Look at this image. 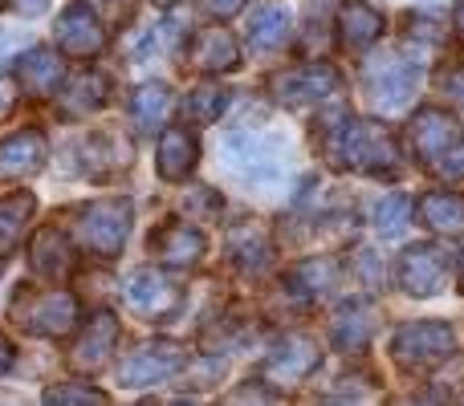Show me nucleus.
Returning <instances> with one entry per match:
<instances>
[{"label": "nucleus", "mask_w": 464, "mask_h": 406, "mask_svg": "<svg viewBox=\"0 0 464 406\" xmlns=\"http://www.w3.org/2000/svg\"><path fill=\"white\" fill-rule=\"evenodd\" d=\"M314 143L334 171H354L371 179H395L400 146L392 130L375 118H354L351 110H326L314 122Z\"/></svg>", "instance_id": "1"}, {"label": "nucleus", "mask_w": 464, "mask_h": 406, "mask_svg": "<svg viewBox=\"0 0 464 406\" xmlns=\"http://www.w3.org/2000/svg\"><path fill=\"white\" fill-rule=\"evenodd\" d=\"M130 223H135L130 200H94L73 215V244L98 260H114L127 248Z\"/></svg>", "instance_id": "2"}, {"label": "nucleus", "mask_w": 464, "mask_h": 406, "mask_svg": "<svg viewBox=\"0 0 464 406\" xmlns=\"http://www.w3.org/2000/svg\"><path fill=\"white\" fill-rule=\"evenodd\" d=\"M362 90H367L375 110L383 114L408 110L420 90V61H411L400 49H383V53L367 57V65H362Z\"/></svg>", "instance_id": "3"}, {"label": "nucleus", "mask_w": 464, "mask_h": 406, "mask_svg": "<svg viewBox=\"0 0 464 406\" xmlns=\"http://www.w3.org/2000/svg\"><path fill=\"white\" fill-rule=\"evenodd\" d=\"M13 313L16 326L37 337H70L78 326V297L65 288H21Z\"/></svg>", "instance_id": "4"}, {"label": "nucleus", "mask_w": 464, "mask_h": 406, "mask_svg": "<svg viewBox=\"0 0 464 406\" xmlns=\"http://www.w3.org/2000/svg\"><path fill=\"white\" fill-rule=\"evenodd\" d=\"M457 350V334L449 321H408L392 337V358L403 370H432Z\"/></svg>", "instance_id": "5"}, {"label": "nucleus", "mask_w": 464, "mask_h": 406, "mask_svg": "<svg viewBox=\"0 0 464 406\" xmlns=\"http://www.w3.org/2000/svg\"><path fill=\"white\" fill-rule=\"evenodd\" d=\"M338 70L330 61H305L294 65V70H281L277 78L269 81V94L277 106H289V110H305V106L326 102L338 90Z\"/></svg>", "instance_id": "6"}, {"label": "nucleus", "mask_w": 464, "mask_h": 406, "mask_svg": "<svg viewBox=\"0 0 464 406\" xmlns=\"http://www.w3.org/2000/svg\"><path fill=\"white\" fill-rule=\"evenodd\" d=\"M122 297L135 309V317L143 321H171L184 309V285L155 269H135L122 285Z\"/></svg>", "instance_id": "7"}, {"label": "nucleus", "mask_w": 464, "mask_h": 406, "mask_svg": "<svg viewBox=\"0 0 464 406\" xmlns=\"http://www.w3.org/2000/svg\"><path fill=\"white\" fill-rule=\"evenodd\" d=\"M184 366V350L171 342H143L119 362V382L127 391H143V386L168 382L176 370Z\"/></svg>", "instance_id": "8"}, {"label": "nucleus", "mask_w": 464, "mask_h": 406, "mask_svg": "<svg viewBox=\"0 0 464 406\" xmlns=\"http://www.w3.org/2000/svg\"><path fill=\"white\" fill-rule=\"evenodd\" d=\"M452 260L440 244H416L400 256V288L408 297H436L449 288Z\"/></svg>", "instance_id": "9"}, {"label": "nucleus", "mask_w": 464, "mask_h": 406, "mask_svg": "<svg viewBox=\"0 0 464 406\" xmlns=\"http://www.w3.org/2000/svg\"><path fill=\"white\" fill-rule=\"evenodd\" d=\"M408 143H411V155L424 167H436L452 146L464 143V127L457 114H449V110H420L408 127Z\"/></svg>", "instance_id": "10"}, {"label": "nucleus", "mask_w": 464, "mask_h": 406, "mask_svg": "<svg viewBox=\"0 0 464 406\" xmlns=\"http://www.w3.org/2000/svg\"><path fill=\"white\" fill-rule=\"evenodd\" d=\"M322 366V345L305 334H294L285 342L273 345V354L265 358V382L269 386H297Z\"/></svg>", "instance_id": "11"}, {"label": "nucleus", "mask_w": 464, "mask_h": 406, "mask_svg": "<svg viewBox=\"0 0 464 406\" xmlns=\"http://www.w3.org/2000/svg\"><path fill=\"white\" fill-rule=\"evenodd\" d=\"M53 41H57L62 53L90 61V57H98L106 49V24L90 5H70L62 16H57Z\"/></svg>", "instance_id": "12"}, {"label": "nucleus", "mask_w": 464, "mask_h": 406, "mask_svg": "<svg viewBox=\"0 0 464 406\" xmlns=\"http://www.w3.org/2000/svg\"><path fill=\"white\" fill-rule=\"evenodd\" d=\"M114 342H119V317L111 309H94L86 321H82L78 337L70 345V362L78 370H102L114 354Z\"/></svg>", "instance_id": "13"}, {"label": "nucleus", "mask_w": 464, "mask_h": 406, "mask_svg": "<svg viewBox=\"0 0 464 406\" xmlns=\"http://www.w3.org/2000/svg\"><path fill=\"white\" fill-rule=\"evenodd\" d=\"M204 248H208L204 244V231L192 228V223H184V220L163 223V228L151 236V256L171 272L196 269V264L204 260Z\"/></svg>", "instance_id": "14"}, {"label": "nucleus", "mask_w": 464, "mask_h": 406, "mask_svg": "<svg viewBox=\"0 0 464 406\" xmlns=\"http://www.w3.org/2000/svg\"><path fill=\"white\" fill-rule=\"evenodd\" d=\"M16 90H24L29 98H53L65 86V61L53 49H24L13 65Z\"/></svg>", "instance_id": "15"}, {"label": "nucleus", "mask_w": 464, "mask_h": 406, "mask_svg": "<svg viewBox=\"0 0 464 406\" xmlns=\"http://www.w3.org/2000/svg\"><path fill=\"white\" fill-rule=\"evenodd\" d=\"M334 21H338V45L351 49V53L375 49L379 37H383V29H387L383 13H379L375 5H367V0H343Z\"/></svg>", "instance_id": "16"}, {"label": "nucleus", "mask_w": 464, "mask_h": 406, "mask_svg": "<svg viewBox=\"0 0 464 406\" xmlns=\"http://www.w3.org/2000/svg\"><path fill=\"white\" fill-rule=\"evenodd\" d=\"M73 163L86 171L90 179H106L130 163V146L122 143L114 130H94L82 143H73Z\"/></svg>", "instance_id": "17"}, {"label": "nucleus", "mask_w": 464, "mask_h": 406, "mask_svg": "<svg viewBox=\"0 0 464 406\" xmlns=\"http://www.w3.org/2000/svg\"><path fill=\"white\" fill-rule=\"evenodd\" d=\"M196 163H200V138L188 127L163 130L160 146H155V171H160V179L179 184V179H188L196 171Z\"/></svg>", "instance_id": "18"}, {"label": "nucleus", "mask_w": 464, "mask_h": 406, "mask_svg": "<svg viewBox=\"0 0 464 406\" xmlns=\"http://www.w3.org/2000/svg\"><path fill=\"white\" fill-rule=\"evenodd\" d=\"M111 90H114V81L106 78L102 70H86V73H78L73 81H65V86L57 90V110H62V118L94 114L111 102Z\"/></svg>", "instance_id": "19"}, {"label": "nucleus", "mask_w": 464, "mask_h": 406, "mask_svg": "<svg viewBox=\"0 0 464 406\" xmlns=\"http://www.w3.org/2000/svg\"><path fill=\"white\" fill-rule=\"evenodd\" d=\"M289 29H294V16H289L285 0H261L245 21V37L256 53H273V49H281L289 41Z\"/></svg>", "instance_id": "20"}, {"label": "nucleus", "mask_w": 464, "mask_h": 406, "mask_svg": "<svg viewBox=\"0 0 464 406\" xmlns=\"http://www.w3.org/2000/svg\"><path fill=\"white\" fill-rule=\"evenodd\" d=\"M188 61L200 73H228L240 65V49L237 37L225 29V24H208L204 33H196V41L188 45Z\"/></svg>", "instance_id": "21"}, {"label": "nucleus", "mask_w": 464, "mask_h": 406, "mask_svg": "<svg viewBox=\"0 0 464 406\" xmlns=\"http://www.w3.org/2000/svg\"><path fill=\"white\" fill-rule=\"evenodd\" d=\"M49 155V143L45 135H41L37 127L29 130H16L13 138H5L0 143V179H29L41 171V163H45Z\"/></svg>", "instance_id": "22"}, {"label": "nucleus", "mask_w": 464, "mask_h": 406, "mask_svg": "<svg viewBox=\"0 0 464 406\" xmlns=\"http://www.w3.org/2000/svg\"><path fill=\"white\" fill-rule=\"evenodd\" d=\"M330 337H334L338 350L362 354L371 345V337H375V309L362 301L343 305V309L334 313V321H330Z\"/></svg>", "instance_id": "23"}, {"label": "nucleus", "mask_w": 464, "mask_h": 406, "mask_svg": "<svg viewBox=\"0 0 464 406\" xmlns=\"http://www.w3.org/2000/svg\"><path fill=\"white\" fill-rule=\"evenodd\" d=\"M171 106H176V94H171L168 81H143L130 94V122H135L139 135H155L168 122Z\"/></svg>", "instance_id": "24"}, {"label": "nucleus", "mask_w": 464, "mask_h": 406, "mask_svg": "<svg viewBox=\"0 0 464 406\" xmlns=\"http://www.w3.org/2000/svg\"><path fill=\"white\" fill-rule=\"evenodd\" d=\"M29 264L41 277L65 280L73 272V244H65V236L57 228H41L29 244Z\"/></svg>", "instance_id": "25"}, {"label": "nucleus", "mask_w": 464, "mask_h": 406, "mask_svg": "<svg viewBox=\"0 0 464 406\" xmlns=\"http://www.w3.org/2000/svg\"><path fill=\"white\" fill-rule=\"evenodd\" d=\"M228 260L237 264L240 272L248 277H261L265 269L273 264V244L256 223H240V228L228 231Z\"/></svg>", "instance_id": "26"}, {"label": "nucleus", "mask_w": 464, "mask_h": 406, "mask_svg": "<svg viewBox=\"0 0 464 406\" xmlns=\"http://www.w3.org/2000/svg\"><path fill=\"white\" fill-rule=\"evenodd\" d=\"M420 220L440 236H460L464 231V200L457 192H428L420 200Z\"/></svg>", "instance_id": "27"}, {"label": "nucleus", "mask_w": 464, "mask_h": 406, "mask_svg": "<svg viewBox=\"0 0 464 406\" xmlns=\"http://www.w3.org/2000/svg\"><path fill=\"white\" fill-rule=\"evenodd\" d=\"M338 272H343V269H338L334 256H318V260L297 264L294 277H289V285H294L305 301H318V297H326L330 288L338 285Z\"/></svg>", "instance_id": "28"}, {"label": "nucleus", "mask_w": 464, "mask_h": 406, "mask_svg": "<svg viewBox=\"0 0 464 406\" xmlns=\"http://www.w3.org/2000/svg\"><path fill=\"white\" fill-rule=\"evenodd\" d=\"M33 207H37V200H33L29 192L0 195V252H8V248L24 236V228H29V220H33Z\"/></svg>", "instance_id": "29"}, {"label": "nucleus", "mask_w": 464, "mask_h": 406, "mask_svg": "<svg viewBox=\"0 0 464 406\" xmlns=\"http://www.w3.org/2000/svg\"><path fill=\"white\" fill-rule=\"evenodd\" d=\"M411 203L403 192H392V195H383V200L375 203V228H379V236H403L408 231V223H411Z\"/></svg>", "instance_id": "30"}, {"label": "nucleus", "mask_w": 464, "mask_h": 406, "mask_svg": "<svg viewBox=\"0 0 464 406\" xmlns=\"http://www.w3.org/2000/svg\"><path fill=\"white\" fill-rule=\"evenodd\" d=\"M228 106V90L225 86H196L192 94L184 98V110L192 122H217Z\"/></svg>", "instance_id": "31"}, {"label": "nucleus", "mask_w": 464, "mask_h": 406, "mask_svg": "<svg viewBox=\"0 0 464 406\" xmlns=\"http://www.w3.org/2000/svg\"><path fill=\"white\" fill-rule=\"evenodd\" d=\"M41 402H45V406H111V399H106L102 391H94V386H86V382H57V386H45Z\"/></svg>", "instance_id": "32"}, {"label": "nucleus", "mask_w": 464, "mask_h": 406, "mask_svg": "<svg viewBox=\"0 0 464 406\" xmlns=\"http://www.w3.org/2000/svg\"><path fill=\"white\" fill-rule=\"evenodd\" d=\"M225 406H277V394L269 391V382H261V378H248V382H240L237 391L228 394Z\"/></svg>", "instance_id": "33"}, {"label": "nucleus", "mask_w": 464, "mask_h": 406, "mask_svg": "<svg viewBox=\"0 0 464 406\" xmlns=\"http://www.w3.org/2000/svg\"><path fill=\"white\" fill-rule=\"evenodd\" d=\"M432 175H440V179H464V143L460 146H452L449 155H444L436 167H428Z\"/></svg>", "instance_id": "34"}, {"label": "nucleus", "mask_w": 464, "mask_h": 406, "mask_svg": "<svg viewBox=\"0 0 464 406\" xmlns=\"http://www.w3.org/2000/svg\"><path fill=\"white\" fill-rule=\"evenodd\" d=\"M200 8L208 16H217V21H225V16H232V13H240V8H245V0H200Z\"/></svg>", "instance_id": "35"}, {"label": "nucleus", "mask_w": 464, "mask_h": 406, "mask_svg": "<svg viewBox=\"0 0 464 406\" xmlns=\"http://www.w3.org/2000/svg\"><path fill=\"white\" fill-rule=\"evenodd\" d=\"M8 8H13L16 16H45V8H49V0H5Z\"/></svg>", "instance_id": "36"}, {"label": "nucleus", "mask_w": 464, "mask_h": 406, "mask_svg": "<svg viewBox=\"0 0 464 406\" xmlns=\"http://www.w3.org/2000/svg\"><path fill=\"white\" fill-rule=\"evenodd\" d=\"M440 86H444V94H452V98H460L464 102V65H452V70L444 73Z\"/></svg>", "instance_id": "37"}, {"label": "nucleus", "mask_w": 464, "mask_h": 406, "mask_svg": "<svg viewBox=\"0 0 464 406\" xmlns=\"http://www.w3.org/2000/svg\"><path fill=\"white\" fill-rule=\"evenodd\" d=\"M13 102H16V81L0 73V118H5V114H13Z\"/></svg>", "instance_id": "38"}, {"label": "nucleus", "mask_w": 464, "mask_h": 406, "mask_svg": "<svg viewBox=\"0 0 464 406\" xmlns=\"http://www.w3.org/2000/svg\"><path fill=\"white\" fill-rule=\"evenodd\" d=\"M8 370H13V342L0 334V378H5Z\"/></svg>", "instance_id": "39"}, {"label": "nucleus", "mask_w": 464, "mask_h": 406, "mask_svg": "<svg viewBox=\"0 0 464 406\" xmlns=\"http://www.w3.org/2000/svg\"><path fill=\"white\" fill-rule=\"evenodd\" d=\"M452 29H457V37L464 41V0H457V8H452Z\"/></svg>", "instance_id": "40"}, {"label": "nucleus", "mask_w": 464, "mask_h": 406, "mask_svg": "<svg viewBox=\"0 0 464 406\" xmlns=\"http://www.w3.org/2000/svg\"><path fill=\"white\" fill-rule=\"evenodd\" d=\"M400 406H440V402H436V399H403Z\"/></svg>", "instance_id": "41"}, {"label": "nucleus", "mask_w": 464, "mask_h": 406, "mask_svg": "<svg viewBox=\"0 0 464 406\" xmlns=\"http://www.w3.org/2000/svg\"><path fill=\"white\" fill-rule=\"evenodd\" d=\"M151 5H160V8H171V5H176V0H151Z\"/></svg>", "instance_id": "42"}, {"label": "nucleus", "mask_w": 464, "mask_h": 406, "mask_svg": "<svg viewBox=\"0 0 464 406\" xmlns=\"http://www.w3.org/2000/svg\"><path fill=\"white\" fill-rule=\"evenodd\" d=\"M171 406H196V402H171Z\"/></svg>", "instance_id": "43"}, {"label": "nucleus", "mask_w": 464, "mask_h": 406, "mask_svg": "<svg viewBox=\"0 0 464 406\" xmlns=\"http://www.w3.org/2000/svg\"><path fill=\"white\" fill-rule=\"evenodd\" d=\"M460 272H464V256H460Z\"/></svg>", "instance_id": "44"}, {"label": "nucleus", "mask_w": 464, "mask_h": 406, "mask_svg": "<svg viewBox=\"0 0 464 406\" xmlns=\"http://www.w3.org/2000/svg\"><path fill=\"white\" fill-rule=\"evenodd\" d=\"M0 5H5V0H0Z\"/></svg>", "instance_id": "45"}, {"label": "nucleus", "mask_w": 464, "mask_h": 406, "mask_svg": "<svg viewBox=\"0 0 464 406\" xmlns=\"http://www.w3.org/2000/svg\"><path fill=\"white\" fill-rule=\"evenodd\" d=\"M143 406H147V402H143Z\"/></svg>", "instance_id": "46"}]
</instances>
